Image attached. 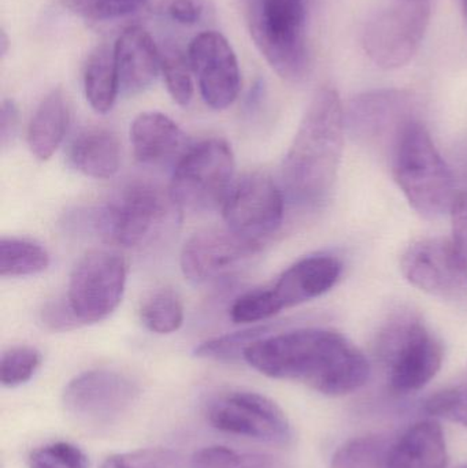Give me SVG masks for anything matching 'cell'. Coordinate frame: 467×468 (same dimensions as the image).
<instances>
[{
    "label": "cell",
    "instance_id": "6da1fadb",
    "mask_svg": "<svg viewBox=\"0 0 467 468\" xmlns=\"http://www.w3.org/2000/svg\"><path fill=\"white\" fill-rule=\"evenodd\" d=\"M243 359L269 378L301 382L328 396L356 392L370 376L369 362L350 340L318 327L266 335Z\"/></svg>",
    "mask_w": 467,
    "mask_h": 468
},
{
    "label": "cell",
    "instance_id": "7a4b0ae2",
    "mask_svg": "<svg viewBox=\"0 0 467 468\" xmlns=\"http://www.w3.org/2000/svg\"><path fill=\"white\" fill-rule=\"evenodd\" d=\"M345 106L334 88L313 96L281 166L284 197L303 208H317L331 197L345 145Z\"/></svg>",
    "mask_w": 467,
    "mask_h": 468
},
{
    "label": "cell",
    "instance_id": "3957f363",
    "mask_svg": "<svg viewBox=\"0 0 467 468\" xmlns=\"http://www.w3.org/2000/svg\"><path fill=\"white\" fill-rule=\"evenodd\" d=\"M392 173L411 207L425 218L436 219L451 211L454 177L441 158L428 129L409 121L392 147Z\"/></svg>",
    "mask_w": 467,
    "mask_h": 468
},
{
    "label": "cell",
    "instance_id": "277c9868",
    "mask_svg": "<svg viewBox=\"0 0 467 468\" xmlns=\"http://www.w3.org/2000/svg\"><path fill=\"white\" fill-rule=\"evenodd\" d=\"M376 356L394 392L411 393L430 384L443 365V346L413 313H398L381 327Z\"/></svg>",
    "mask_w": 467,
    "mask_h": 468
},
{
    "label": "cell",
    "instance_id": "5b68a950",
    "mask_svg": "<svg viewBox=\"0 0 467 468\" xmlns=\"http://www.w3.org/2000/svg\"><path fill=\"white\" fill-rule=\"evenodd\" d=\"M169 192L148 181H133L115 194L95 216V227L111 244L142 248L161 239L175 224Z\"/></svg>",
    "mask_w": 467,
    "mask_h": 468
},
{
    "label": "cell",
    "instance_id": "8992f818",
    "mask_svg": "<svg viewBox=\"0 0 467 468\" xmlns=\"http://www.w3.org/2000/svg\"><path fill=\"white\" fill-rule=\"evenodd\" d=\"M306 22L304 0H254L249 7V33L255 46L287 81H301L309 73Z\"/></svg>",
    "mask_w": 467,
    "mask_h": 468
},
{
    "label": "cell",
    "instance_id": "52a82bcc",
    "mask_svg": "<svg viewBox=\"0 0 467 468\" xmlns=\"http://www.w3.org/2000/svg\"><path fill=\"white\" fill-rule=\"evenodd\" d=\"M235 175V156L225 140L210 139L189 148L175 165L169 194L181 210L206 213L222 207Z\"/></svg>",
    "mask_w": 467,
    "mask_h": 468
},
{
    "label": "cell",
    "instance_id": "ba28073f",
    "mask_svg": "<svg viewBox=\"0 0 467 468\" xmlns=\"http://www.w3.org/2000/svg\"><path fill=\"white\" fill-rule=\"evenodd\" d=\"M430 19V0H392L365 25V52L384 70L403 68L419 52Z\"/></svg>",
    "mask_w": 467,
    "mask_h": 468
},
{
    "label": "cell",
    "instance_id": "9c48e42d",
    "mask_svg": "<svg viewBox=\"0 0 467 468\" xmlns=\"http://www.w3.org/2000/svg\"><path fill=\"white\" fill-rule=\"evenodd\" d=\"M139 385L120 371H85L74 377L63 392V406L70 417L87 428L114 425L139 399Z\"/></svg>",
    "mask_w": 467,
    "mask_h": 468
},
{
    "label": "cell",
    "instance_id": "30bf717a",
    "mask_svg": "<svg viewBox=\"0 0 467 468\" xmlns=\"http://www.w3.org/2000/svg\"><path fill=\"white\" fill-rule=\"evenodd\" d=\"M125 285V261L109 250H92L71 271L66 300L80 324H96L117 310Z\"/></svg>",
    "mask_w": 467,
    "mask_h": 468
},
{
    "label": "cell",
    "instance_id": "8fae6325",
    "mask_svg": "<svg viewBox=\"0 0 467 468\" xmlns=\"http://www.w3.org/2000/svg\"><path fill=\"white\" fill-rule=\"evenodd\" d=\"M284 205V192L268 175L249 173L233 183L222 213L228 229L263 245L279 232Z\"/></svg>",
    "mask_w": 467,
    "mask_h": 468
},
{
    "label": "cell",
    "instance_id": "7c38bea8",
    "mask_svg": "<svg viewBox=\"0 0 467 468\" xmlns=\"http://www.w3.org/2000/svg\"><path fill=\"white\" fill-rule=\"evenodd\" d=\"M207 420L222 433L269 444L287 445L292 439L287 415L260 393L235 390L218 396L208 404Z\"/></svg>",
    "mask_w": 467,
    "mask_h": 468
},
{
    "label": "cell",
    "instance_id": "4fadbf2b",
    "mask_svg": "<svg viewBox=\"0 0 467 468\" xmlns=\"http://www.w3.org/2000/svg\"><path fill=\"white\" fill-rule=\"evenodd\" d=\"M400 270L411 285L432 296L458 299L467 293V261L452 239L414 242L403 253Z\"/></svg>",
    "mask_w": 467,
    "mask_h": 468
},
{
    "label": "cell",
    "instance_id": "5bb4252c",
    "mask_svg": "<svg viewBox=\"0 0 467 468\" xmlns=\"http://www.w3.org/2000/svg\"><path fill=\"white\" fill-rule=\"evenodd\" d=\"M262 245L249 241L232 230L207 229L195 233L181 250L184 277L196 285L214 282L238 271L249 263Z\"/></svg>",
    "mask_w": 467,
    "mask_h": 468
},
{
    "label": "cell",
    "instance_id": "9a60e30c",
    "mask_svg": "<svg viewBox=\"0 0 467 468\" xmlns=\"http://www.w3.org/2000/svg\"><path fill=\"white\" fill-rule=\"evenodd\" d=\"M413 98L399 90L361 93L345 109V131L365 144L377 145L395 140L413 117Z\"/></svg>",
    "mask_w": 467,
    "mask_h": 468
},
{
    "label": "cell",
    "instance_id": "2e32d148",
    "mask_svg": "<svg viewBox=\"0 0 467 468\" xmlns=\"http://www.w3.org/2000/svg\"><path fill=\"white\" fill-rule=\"evenodd\" d=\"M188 59L205 103L214 110L232 106L240 92V68L227 37L213 30L200 33L189 46Z\"/></svg>",
    "mask_w": 467,
    "mask_h": 468
},
{
    "label": "cell",
    "instance_id": "e0dca14e",
    "mask_svg": "<svg viewBox=\"0 0 467 468\" xmlns=\"http://www.w3.org/2000/svg\"><path fill=\"white\" fill-rule=\"evenodd\" d=\"M342 270V263L334 256H307L288 267L269 289L281 313L331 291L340 280Z\"/></svg>",
    "mask_w": 467,
    "mask_h": 468
},
{
    "label": "cell",
    "instance_id": "ac0fdd59",
    "mask_svg": "<svg viewBox=\"0 0 467 468\" xmlns=\"http://www.w3.org/2000/svg\"><path fill=\"white\" fill-rule=\"evenodd\" d=\"M112 49L125 95H136L154 84L161 71V49L144 27L123 30Z\"/></svg>",
    "mask_w": 467,
    "mask_h": 468
},
{
    "label": "cell",
    "instance_id": "d6986e66",
    "mask_svg": "<svg viewBox=\"0 0 467 468\" xmlns=\"http://www.w3.org/2000/svg\"><path fill=\"white\" fill-rule=\"evenodd\" d=\"M134 156L145 166H162L186 153L183 129L162 112H142L131 126Z\"/></svg>",
    "mask_w": 467,
    "mask_h": 468
},
{
    "label": "cell",
    "instance_id": "ffe728a7",
    "mask_svg": "<svg viewBox=\"0 0 467 468\" xmlns=\"http://www.w3.org/2000/svg\"><path fill=\"white\" fill-rule=\"evenodd\" d=\"M446 439L440 425L422 420L395 440L387 468H447Z\"/></svg>",
    "mask_w": 467,
    "mask_h": 468
},
{
    "label": "cell",
    "instance_id": "44dd1931",
    "mask_svg": "<svg viewBox=\"0 0 467 468\" xmlns=\"http://www.w3.org/2000/svg\"><path fill=\"white\" fill-rule=\"evenodd\" d=\"M69 162L87 177L107 180L117 175L121 144L112 132L90 128L80 132L69 145Z\"/></svg>",
    "mask_w": 467,
    "mask_h": 468
},
{
    "label": "cell",
    "instance_id": "7402d4cb",
    "mask_svg": "<svg viewBox=\"0 0 467 468\" xmlns=\"http://www.w3.org/2000/svg\"><path fill=\"white\" fill-rule=\"evenodd\" d=\"M70 112L60 88L51 90L41 101L27 128V144L36 158L47 161L62 144L68 132Z\"/></svg>",
    "mask_w": 467,
    "mask_h": 468
},
{
    "label": "cell",
    "instance_id": "603a6c76",
    "mask_svg": "<svg viewBox=\"0 0 467 468\" xmlns=\"http://www.w3.org/2000/svg\"><path fill=\"white\" fill-rule=\"evenodd\" d=\"M84 90L88 103L99 114L112 109L121 90L114 49L101 46L90 55L84 70Z\"/></svg>",
    "mask_w": 467,
    "mask_h": 468
},
{
    "label": "cell",
    "instance_id": "cb8c5ba5",
    "mask_svg": "<svg viewBox=\"0 0 467 468\" xmlns=\"http://www.w3.org/2000/svg\"><path fill=\"white\" fill-rule=\"evenodd\" d=\"M48 266V252L37 242L16 237L0 239V275L3 278L40 274Z\"/></svg>",
    "mask_w": 467,
    "mask_h": 468
},
{
    "label": "cell",
    "instance_id": "d4e9b609",
    "mask_svg": "<svg viewBox=\"0 0 467 468\" xmlns=\"http://www.w3.org/2000/svg\"><path fill=\"white\" fill-rule=\"evenodd\" d=\"M394 442L381 434L350 440L336 451L331 468H387Z\"/></svg>",
    "mask_w": 467,
    "mask_h": 468
},
{
    "label": "cell",
    "instance_id": "484cf974",
    "mask_svg": "<svg viewBox=\"0 0 467 468\" xmlns=\"http://www.w3.org/2000/svg\"><path fill=\"white\" fill-rule=\"evenodd\" d=\"M140 319L150 332L170 335L177 332L184 322V307L177 293L170 289L154 292L140 307Z\"/></svg>",
    "mask_w": 467,
    "mask_h": 468
},
{
    "label": "cell",
    "instance_id": "4316f807",
    "mask_svg": "<svg viewBox=\"0 0 467 468\" xmlns=\"http://www.w3.org/2000/svg\"><path fill=\"white\" fill-rule=\"evenodd\" d=\"M271 330V327L265 324L213 338L196 346L195 356L216 362H236L243 357L244 352L251 344L269 335Z\"/></svg>",
    "mask_w": 467,
    "mask_h": 468
},
{
    "label": "cell",
    "instance_id": "83f0119b",
    "mask_svg": "<svg viewBox=\"0 0 467 468\" xmlns=\"http://www.w3.org/2000/svg\"><path fill=\"white\" fill-rule=\"evenodd\" d=\"M161 71L173 101L180 106H188L194 96L192 68L177 47L166 46L161 49Z\"/></svg>",
    "mask_w": 467,
    "mask_h": 468
},
{
    "label": "cell",
    "instance_id": "f1b7e54d",
    "mask_svg": "<svg viewBox=\"0 0 467 468\" xmlns=\"http://www.w3.org/2000/svg\"><path fill=\"white\" fill-rule=\"evenodd\" d=\"M41 365V354L33 346H14L2 355L0 382L3 387L16 388L27 384Z\"/></svg>",
    "mask_w": 467,
    "mask_h": 468
},
{
    "label": "cell",
    "instance_id": "f546056e",
    "mask_svg": "<svg viewBox=\"0 0 467 468\" xmlns=\"http://www.w3.org/2000/svg\"><path fill=\"white\" fill-rule=\"evenodd\" d=\"M148 0H65L76 16L92 22L114 21L142 10Z\"/></svg>",
    "mask_w": 467,
    "mask_h": 468
},
{
    "label": "cell",
    "instance_id": "4dcf8cb0",
    "mask_svg": "<svg viewBox=\"0 0 467 468\" xmlns=\"http://www.w3.org/2000/svg\"><path fill=\"white\" fill-rule=\"evenodd\" d=\"M265 456L247 455L221 445L202 448L191 459V468H271Z\"/></svg>",
    "mask_w": 467,
    "mask_h": 468
},
{
    "label": "cell",
    "instance_id": "1f68e13d",
    "mask_svg": "<svg viewBox=\"0 0 467 468\" xmlns=\"http://www.w3.org/2000/svg\"><path fill=\"white\" fill-rule=\"evenodd\" d=\"M279 313L268 286L252 289L239 296L230 307L229 315L235 324H255L268 321Z\"/></svg>",
    "mask_w": 467,
    "mask_h": 468
},
{
    "label": "cell",
    "instance_id": "d6a6232c",
    "mask_svg": "<svg viewBox=\"0 0 467 468\" xmlns=\"http://www.w3.org/2000/svg\"><path fill=\"white\" fill-rule=\"evenodd\" d=\"M29 468H90L85 453L70 442H52L33 451Z\"/></svg>",
    "mask_w": 467,
    "mask_h": 468
},
{
    "label": "cell",
    "instance_id": "836d02e7",
    "mask_svg": "<svg viewBox=\"0 0 467 468\" xmlns=\"http://www.w3.org/2000/svg\"><path fill=\"white\" fill-rule=\"evenodd\" d=\"M159 10L181 25L207 24L216 16L213 0H161Z\"/></svg>",
    "mask_w": 467,
    "mask_h": 468
},
{
    "label": "cell",
    "instance_id": "e575fe53",
    "mask_svg": "<svg viewBox=\"0 0 467 468\" xmlns=\"http://www.w3.org/2000/svg\"><path fill=\"white\" fill-rule=\"evenodd\" d=\"M428 414L467 428V384L441 390L425 404Z\"/></svg>",
    "mask_w": 467,
    "mask_h": 468
},
{
    "label": "cell",
    "instance_id": "d590c367",
    "mask_svg": "<svg viewBox=\"0 0 467 468\" xmlns=\"http://www.w3.org/2000/svg\"><path fill=\"white\" fill-rule=\"evenodd\" d=\"M41 322L52 332H69L81 324L66 299L47 303L41 310Z\"/></svg>",
    "mask_w": 467,
    "mask_h": 468
},
{
    "label": "cell",
    "instance_id": "8d00e7d4",
    "mask_svg": "<svg viewBox=\"0 0 467 468\" xmlns=\"http://www.w3.org/2000/svg\"><path fill=\"white\" fill-rule=\"evenodd\" d=\"M452 241L467 261V191L455 197L451 211Z\"/></svg>",
    "mask_w": 467,
    "mask_h": 468
},
{
    "label": "cell",
    "instance_id": "74e56055",
    "mask_svg": "<svg viewBox=\"0 0 467 468\" xmlns=\"http://www.w3.org/2000/svg\"><path fill=\"white\" fill-rule=\"evenodd\" d=\"M16 128H18V107L16 101L10 99L3 101L2 109H0V143L3 148L13 143Z\"/></svg>",
    "mask_w": 467,
    "mask_h": 468
},
{
    "label": "cell",
    "instance_id": "f35d334b",
    "mask_svg": "<svg viewBox=\"0 0 467 468\" xmlns=\"http://www.w3.org/2000/svg\"><path fill=\"white\" fill-rule=\"evenodd\" d=\"M99 468H133L128 455H112L104 459Z\"/></svg>",
    "mask_w": 467,
    "mask_h": 468
},
{
    "label": "cell",
    "instance_id": "ab89813d",
    "mask_svg": "<svg viewBox=\"0 0 467 468\" xmlns=\"http://www.w3.org/2000/svg\"><path fill=\"white\" fill-rule=\"evenodd\" d=\"M8 51V37L7 35H5V30L2 29V32H0V54H2V57H5L7 55Z\"/></svg>",
    "mask_w": 467,
    "mask_h": 468
},
{
    "label": "cell",
    "instance_id": "60d3db41",
    "mask_svg": "<svg viewBox=\"0 0 467 468\" xmlns=\"http://www.w3.org/2000/svg\"><path fill=\"white\" fill-rule=\"evenodd\" d=\"M462 13L463 18H465V22L467 25V0H462Z\"/></svg>",
    "mask_w": 467,
    "mask_h": 468
},
{
    "label": "cell",
    "instance_id": "b9f144b4",
    "mask_svg": "<svg viewBox=\"0 0 467 468\" xmlns=\"http://www.w3.org/2000/svg\"><path fill=\"white\" fill-rule=\"evenodd\" d=\"M460 468H467V464H465V466H462V467H460Z\"/></svg>",
    "mask_w": 467,
    "mask_h": 468
}]
</instances>
